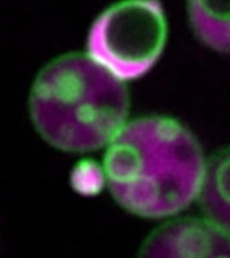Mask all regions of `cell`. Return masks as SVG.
I'll use <instances>...</instances> for the list:
<instances>
[{"label":"cell","instance_id":"obj_4","mask_svg":"<svg viewBox=\"0 0 230 258\" xmlns=\"http://www.w3.org/2000/svg\"><path fill=\"white\" fill-rule=\"evenodd\" d=\"M138 258H230V236L208 220H174L146 239Z\"/></svg>","mask_w":230,"mask_h":258},{"label":"cell","instance_id":"obj_1","mask_svg":"<svg viewBox=\"0 0 230 258\" xmlns=\"http://www.w3.org/2000/svg\"><path fill=\"white\" fill-rule=\"evenodd\" d=\"M205 160L195 136L173 118L148 116L127 122L107 145L104 178L124 210L162 219L199 196Z\"/></svg>","mask_w":230,"mask_h":258},{"label":"cell","instance_id":"obj_3","mask_svg":"<svg viewBox=\"0 0 230 258\" xmlns=\"http://www.w3.org/2000/svg\"><path fill=\"white\" fill-rule=\"evenodd\" d=\"M167 35L160 0H120L91 24L86 53L122 81L137 80L158 62Z\"/></svg>","mask_w":230,"mask_h":258},{"label":"cell","instance_id":"obj_6","mask_svg":"<svg viewBox=\"0 0 230 258\" xmlns=\"http://www.w3.org/2000/svg\"><path fill=\"white\" fill-rule=\"evenodd\" d=\"M187 16L199 41L230 56V0H187Z\"/></svg>","mask_w":230,"mask_h":258},{"label":"cell","instance_id":"obj_5","mask_svg":"<svg viewBox=\"0 0 230 258\" xmlns=\"http://www.w3.org/2000/svg\"><path fill=\"white\" fill-rule=\"evenodd\" d=\"M197 197L205 220L230 236V146L205 163Z\"/></svg>","mask_w":230,"mask_h":258},{"label":"cell","instance_id":"obj_2","mask_svg":"<svg viewBox=\"0 0 230 258\" xmlns=\"http://www.w3.org/2000/svg\"><path fill=\"white\" fill-rule=\"evenodd\" d=\"M129 109L126 82L87 53L48 63L30 94L36 131L50 145L72 153L107 146L127 123Z\"/></svg>","mask_w":230,"mask_h":258}]
</instances>
